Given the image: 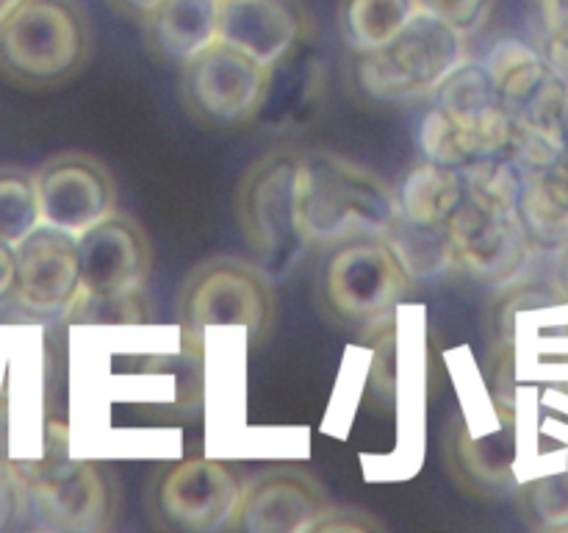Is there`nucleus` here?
<instances>
[{
	"instance_id": "f257e3e1",
	"label": "nucleus",
	"mask_w": 568,
	"mask_h": 533,
	"mask_svg": "<svg viewBox=\"0 0 568 533\" xmlns=\"http://www.w3.org/2000/svg\"><path fill=\"white\" fill-rule=\"evenodd\" d=\"M297 211L308 244H338L386 237L403 205L399 192L372 170L331 150H311L300 159Z\"/></svg>"
},
{
	"instance_id": "f03ea898",
	"label": "nucleus",
	"mask_w": 568,
	"mask_h": 533,
	"mask_svg": "<svg viewBox=\"0 0 568 533\" xmlns=\"http://www.w3.org/2000/svg\"><path fill=\"white\" fill-rule=\"evenodd\" d=\"M94 33L78 0H22L0 26V76L44 92L70 83L92 59Z\"/></svg>"
},
{
	"instance_id": "7ed1b4c3",
	"label": "nucleus",
	"mask_w": 568,
	"mask_h": 533,
	"mask_svg": "<svg viewBox=\"0 0 568 533\" xmlns=\"http://www.w3.org/2000/svg\"><path fill=\"white\" fill-rule=\"evenodd\" d=\"M514 133V114L499 100L486 67L466 61L436 92L419 125V148L436 164L466 167L494 155L510 159Z\"/></svg>"
},
{
	"instance_id": "20e7f679",
	"label": "nucleus",
	"mask_w": 568,
	"mask_h": 533,
	"mask_svg": "<svg viewBox=\"0 0 568 533\" xmlns=\"http://www.w3.org/2000/svg\"><path fill=\"white\" fill-rule=\"evenodd\" d=\"M414 272L386 237H353L338 242L316 278L320 309L336 325L375 328L414 292Z\"/></svg>"
},
{
	"instance_id": "39448f33",
	"label": "nucleus",
	"mask_w": 568,
	"mask_h": 533,
	"mask_svg": "<svg viewBox=\"0 0 568 533\" xmlns=\"http://www.w3.org/2000/svg\"><path fill=\"white\" fill-rule=\"evenodd\" d=\"M466 42L469 37L455 31L449 22L419 9L392 42L355 53V87L377 103H410L436 94L442 83L466 64Z\"/></svg>"
},
{
	"instance_id": "423d86ee",
	"label": "nucleus",
	"mask_w": 568,
	"mask_h": 533,
	"mask_svg": "<svg viewBox=\"0 0 568 533\" xmlns=\"http://www.w3.org/2000/svg\"><path fill=\"white\" fill-rule=\"evenodd\" d=\"M300 159L294 148L272 150L239 181V228L270 275H286L308 248L297 211Z\"/></svg>"
},
{
	"instance_id": "0eeeda50",
	"label": "nucleus",
	"mask_w": 568,
	"mask_h": 533,
	"mask_svg": "<svg viewBox=\"0 0 568 533\" xmlns=\"http://www.w3.org/2000/svg\"><path fill=\"white\" fill-rule=\"evenodd\" d=\"M22 486V516L59 533H100L111 527L120 505L116 483L103 464L48 455L37 464H14Z\"/></svg>"
},
{
	"instance_id": "6e6552de",
	"label": "nucleus",
	"mask_w": 568,
	"mask_h": 533,
	"mask_svg": "<svg viewBox=\"0 0 568 533\" xmlns=\"http://www.w3.org/2000/svg\"><path fill=\"white\" fill-rule=\"evenodd\" d=\"M178 311L189 336L214 325H242L250 336L264 339L275 322L270 272L236 255L200 261L183 281Z\"/></svg>"
},
{
	"instance_id": "1a4fd4ad",
	"label": "nucleus",
	"mask_w": 568,
	"mask_h": 533,
	"mask_svg": "<svg viewBox=\"0 0 568 533\" xmlns=\"http://www.w3.org/2000/svg\"><path fill=\"white\" fill-rule=\"evenodd\" d=\"M270 87L272 67L225 39H216L181 67L183 105L209 128H233L253 120L264 109Z\"/></svg>"
},
{
	"instance_id": "9d476101",
	"label": "nucleus",
	"mask_w": 568,
	"mask_h": 533,
	"mask_svg": "<svg viewBox=\"0 0 568 533\" xmlns=\"http://www.w3.org/2000/svg\"><path fill=\"white\" fill-rule=\"evenodd\" d=\"M244 481L216 459H186L164 466L150 489V511L164 527L189 533L231 531Z\"/></svg>"
},
{
	"instance_id": "9b49d317",
	"label": "nucleus",
	"mask_w": 568,
	"mask_h": 533,
	"mask_svg": "<svg viewBox=\"0 0 568 533\" xmlns=\"http://www.w3.org/2000/svg\"><path fill=\"white\" fill-rule=\"evenodd\" d=\"M81 298L78 305L111 303L142 292L153 266V248L133 217L109 214L78 237Z\"/></svg>"
},
{
	"instance_id": "f8f14e48",
	"label": "nucleus",
	"mask_w": 568,
	"mask_h": 533,
	"mask_svg": "<svg viewBox=\"0 0 568 533\" xmlns=\"http://www.w3.org/2000/svg\"><path fill=\"white\" fill-rule=\"evenodd\" d=\"M81 298L78 237L42 225L17 244V286L9 305L28 320L70 316Z\"/></svg>"
},
{
	"instance_id": "ddd939ff",
	"label": "nucleus",
	"mask_w": 568,
	"mask_h": 533,
	"mask_svg": "<svg viewBox=\"0 0 568 533\" xmlns=\"http://www.w3.org/2000/svg\"><path fill=\"white\" fill-rule=\"evenodd\" d=\"M42 222L81 237L116 211V183L109 167L89 153H59L37 172Z\"/></svg>"
},
{
	"instance_id": "4468645a",
	"label": "nucleus",
	"mask_w": 568,
	"mask_h": 533,
	"mask_svg": "<svg viewBox=\"0 0 568 533\" xmlns=\"http://www.w3.org/2000/svg\"><path fill=\"white\" fill-rule=\"evenodd\" d=\"M325 489L300 466H272L244 483L231 531L242 533H314L331 511Z\"/></svg>"
},
{
	"instance_id": "2eb2a0df",
	"label": "nucleus",
	"mask_w": 568,
	"mask_h": 533,
	"mask_svg": "<svg viewBox=\"0 0 568 533\" xmlns=\"http://www.w3.org/2000/svg\"><path fill=\"white\" fill-rule=\"evenodd\" d=\"M308 28V11L300 0H222L220 39L266 67H275Z\"/></svg>"
},
{
	"instance_id": "dca6fc26",
	"label": "nucleus",
	"mask_w": 568,
	"mask_h": 533,
	"mask_svg": "<svg viewBox=\"0 0 568 533\" xmlns=\"http://www.w3.org/2000/svg\"><path fill=\"white\" fill-rule=\"evenodd\" d=\"M222 0H161L142 20L150 53L183 67L220 39Z\"/></svg>"
},
{
	"instance_id": "f3484780",
	"label": "nucleus",
	"mask_w": 568,
	"mask_h": 533,
	"mask_svg": "<svg viewBox=\"0 0 568 533\" xmlns=\"http://www.w3.org/2000/svg\"><path fill=\"white\" fill-rule=\"evenodd\" d=\"M519 214L532 248H568V142L552 164L521 170Z\"/></svg>"
},
{
	"instance_id": "a211bd4d",
	"label": "nucleus",
	"mask_w": 568,
	"mask_h": 533,
	"mask_svg": "<svg viewBox=\"0 0 568 533\" xmlns=\"http://www.w3.org/2000/svg\"><path fill=\"white\" fill-rule=\"evenodd\" d=\"M466 194H469V175L464 167L436 164L427 159L425 164L414 167L399 187V205H403L399 217L410 225L444 231Z\"/></svg>"
},
{
	"instance_id": "6ab92c4d",
	"label": "nucleus",
	"mask_w": 568,
	"mask_h": 533,
	"mask_svg": "<svg viewBox=\"0 0 568 533\" xmlns=\"http://www.w3.org/2000/svg\"><path fill=\"white\" fill-rule=\"evenodd\" d=\"M483 67H486L499 100H503L510 114H519L555 76L541 48H532L521 39H503L486 56Z\"/></svg>"
},
{
	"instance_id": "aec40b11",
	"label": "nucleus",
	"mask_w": 568,
	"mask_h": 533,
	"mask_svg": "<svg viewBox=\"0 0 568 533\" xmlns=\"http://www.w3.org/2000/svg\"><path fill=\"white\" fill-rule=\"evenodd\" d=\"M419 9V0H342L338 31L353 53H366L392 42Z\"/></svg>"
},
{
	"instance_id": "412c9836",
	"label": "nucleus",
	"mask_w": 568,
	"mask_h": 533,
	"mask_svg": "<svg viewBox=\"0 0 568 533\" xmlns=\"http://www.w3.org/2000/svg\"><path fill=\"white\" fill-rule=\"evenodd\" d=\"M42 225L39 192L33 172L0 167V242L20 244Z\"/></svg>"
},
{
	"instance_id": "4be33fe9",
	"label": "nucleus",
	"mask_w": 568,
	"mask_h": 533,
	"mask_svg": "<svg viewBox=\"0 0 568 533\" xmlns=\"http://www.w3.org/2000/svg\"><path fill=\"white\" fill-rule=\"evenodd\" d=\"M519 505L532 527L568 531V472L527 483L519 494Z\"/></svg>"
},
{
	"instance_id": "5701e85b",
	"label": "nucleus",
	"mask_w": 568,
	"mask_h": 533,
	"mask_svg": "<svg viewBox=\"0 0 568 533\" xmlns=\"http://www.w3.org/2000/svg\"><path fill=\"white\" fill-rule=\"evenodd\" d=\"M544 22L541 53L568 83V0H538Z\"/></svg>"
},
{
	"instance_id": "b1692460",
	"label": "nucleus",
	"mask_w": 568,
	"mask_h": 533,
	"mask_svg": "<svg viewBox=\"0 0 568 533\" xmlns=\"http://www.w3.org/2000/svg\"><path fill=\"white\" fill-rule=\"evenodd\" d=\"M422 9L442 17L444 22L460 31L464 37H475L491 20L499 0H419Z\"/></svg>"
},
{
	"instance_id": "393cba45",
	"label": "nucleus",
	"mask_w": 568,
	"mask_h": 533,
	"mask_svg": "<svg viewBox=\"0 0 568 533\" xmlns=\"http://www.w3.org/2000/svg\"><path fill=\"white\" fill-rule=\"evenodd\" d=\"M22 516V486L17 466L0 453V531H9Z\"/></svg>"
},
{
	"instance_id": "a878e982",
	"label": "nucleus",
	"mask_w": 568,
	"mask_h": 533,
	"mask_svg": "<svg viewBox=\"0 0 568 533\" xmlns=\"http://www.w3.org/2000/svg\"><path fill=\"white\" fill-rule=\"evenodd\" d=\"M381 522L375 516H366L364 511L349 509H331L320 522H316L314 533L322 531H377Z\"/></svg>"
},
{
	"instance_id": "bb28decb",
	"label": "nucleus",
	"mask_w": 568,
	"mask_h": 533,
	"mask_svg": "<svg viewBox=\"0 0 568 533\" xmlns=\"http://www.w3.org/2000/svg\"><path fill=\"white\" fill-rule=\"evenodd\" d=\"M394 378H397V339L394 333H388L381 344H377L375 366H372V381L381 389L394 386Z\"/></svg>"
},
{
	"instance_id": "cd10ccee",
	"label": "nucleus",
	"mask_w": 568,
	"mask_h": 533,
	"mask_svg": "<svg viewBox=\"0 0 568 533\" xmlns=\"http://www.w3.org/2000/svg\"><path fill=\"white\" fill-rule=\"evenodd\" d=\"M17 286V248L0 242V305H6Z\"/></svg>"
},
{
	"instance_id": "c85d7f7f",
	"label": "nucleus",
	"mask_w": 568,
	"mask_h": 533,
	"mask_svg": "<svg viewBox=\"0 0 568 533\" xmlns=\"http://www.w3.org/2000/svg\"><path fill=\"white\" fill-rule=\"evenodd\" d=\"M109 3L114 6L122 17H131V20L142 22L144 17H148L150 11L161 3V0H109Z\"/></svg>"
},
{
	"instance_id": "c756f323",
	"label": "nucleus",
	"mask_w": 568,
	"mask_h": 533,
	"mask_svg": "<svg viewBox=\"0 0 568 533\" xmlns=\"http://www.w3.org/2000/svg\"><path fill=\"white\" fill-rule=\"evenodd\" d=\"M558 283L560 289L568 294V248L560 250V261H558Z\"/></svg>"
},
{
	"instance_id": "7c9ffc66",
	"label": "nucleus",
	"mask_w": 568,
	"mask_h": 533,
	"mask_svg": "<svg viewBox=\"0 0 568 533\" xmlns=\"http://www.w3.org/2000/svg\"><path fill=\"white\" fill-rule=\"evenodd\" d=\"M20 3L22 0H0V26H3V22L9 20L17 9H20Z\"/></svg>"
}]
</instances>
